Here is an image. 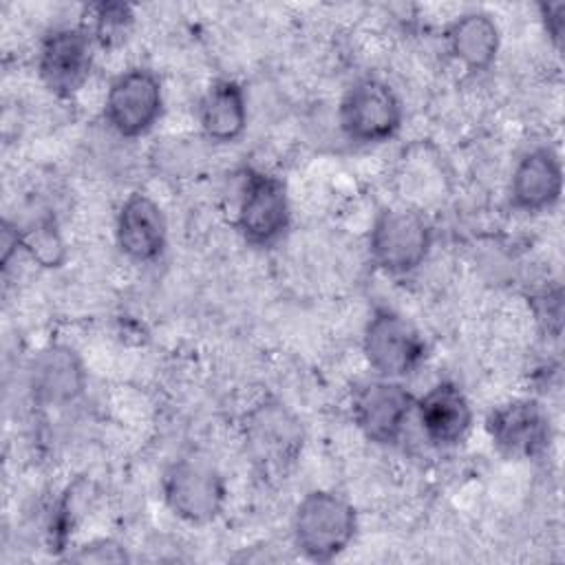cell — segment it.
I'll use <instances>...</instances> for the list:
<instances>
[{"label":"cell","mask_w":565,"mask_h":565,"mask_svg":"<svg viewBox=\"0 0 565 565\" xmlns=\"http://www.w3.org/2000/svg\"><path fill=\"white\" fill-rule=\"evenodd\" d=\"M355 508L331 490L307 492L291 521L296 550L313 563H329L340 556L355 539Z\"/></svg>","instance_id":"6da1fadb"},{"label":"cell","mask_w":565,"mask_h":565,"mask_svg":"<svg viewBox=\"0 0 565 565\" xmlns=\"http://www.w3.org/2000/svg\"><path fill=\"white\" fill-rule=\"evenodd\" d=\"M433 247V225L428 216L413 205L384 207L377 212L371 234V260L391 276L415 271Z\"/></svg>","instance_id":"7a4b0ae2"},{"label":"cell","mask_w":565,"mask_h":565,"mask_svg":"<svg viewBox=\"0 0 565 565\" xmlns=\"http://www.w3.org/2000/svg\"><path fill=\"white\" fill-rule=\"evenodd\" d=\"M245 448L265 477H282L302 452L305 433L300 419L278 399L254 406L243 424Z\"/></svg>","instance_id":"3957f363"},{"label":"cell","mask_w":565,"mask_h":565,"mask_svg":"<svg viewBox=\"0 0 565 565\" xmlns=\"http://www.w3.org/2000/svg\"><path fill=\"white\" fill-rule=\"evenodd\" d=\"M404 121V106L391 84L380 77H360L338 104V124L349 141L382 143L395 137Z\"/></svg>","instance_id":"277c9868"},{"label":"cell","mask_w":565,"mask_h":565,"mask_svg":"<svg viewBox=\"0 0 565 565\" xmlns=\"http://www.w3.org/2000/svg\"><path fill=\"white\" fill-rule=\"evenodd\" d=\"M161 492L170 512L192 525L214 521L227 499L223 475L210 461L194 457L177 459L166 468Z\"/></svg>","instance_id":"5b68a950"},{"label":"cell","mask_w":565,"mask_h":565,"mask_svg":"<svg viewBox=\"0 0 565 565\" xmlns=\"http://www.w3.org/2000/svg\"><path fill=\"white\" fill-rule=\"evenodd\" d=\"M362 351L369 366L388 380L411 375L426 358L422 333L397 311L380 307L364 327Z\"/></svg>","instance_id":"8992f818"},{"label":"cell","mask_w":565,"mask_h":565,"mask_svg":"<svg viewBox=\"0 0 565 565\" xmlns=\"http://www.w3.org/2000/svg\"><path fill=\"white\" fill-rule=\"evenodd\" d=\"M415 397L397 380L373 377L355 384L351 393V415L360 433L380 446L399 441L411 415Z\"/></svg>","instance_id":"52a82bcc"},{"label":"cell","mask_w":565,"mask_h":565,"mask_svg":"<svg viewBox=\"0 0 565 565\" xmlns=\"http://www.w3.org/2000/svg\"><path fill=\"white\" fill-rule=\"evenodd\" d=\"M163 113L161 79L150 68H128L117 75L104 99L106 124L126 139H137L152 130Z\"/></svg>","instance_id":"ba28073f"},{"label":"cell","mask_w":565,"mask_h":565,"mask_svg":"<svg viewBox=\"0 0 565 565\" xmlns=\"http://www.w3.org/2000/svg\"><path fill=\"white\" fill-rule=\"evenodd\" d=\"M289 221L291 207L285 181L263 170H247L236 207L241 236L249 245L269 247L282 238Z\"/></svg>","instance_id":"9c48e42d"},{"label":"cell","mask_w":565,"mask_h":565,"mask_svg":"<svg viewBox=\"0 0 565 565\" xmlns=\"http://www.w3.org/2000/svg\"><path fill=\"white\" fill-rule=\"evenodd\" d=\"M486 433L499 455L508 459H536L550 448L552 422L536 399L516 397L488 413Z\"/></svg>","instance_id":"30bf717a"},{"label":"cell","mask_w":565,"mask_h":565,"mask_svg":"<svg viewBox=\"0 0 565 565\" xmlns=\"http://www.w3.org/2000/svg\"><path fill=\"white\" fill-rule=\"evenodd\" d=\"M95 42L82 26H57L49 31L38 51V75L55 97H73L93 68Z\"/></svg>","instance_id":"8fae6325"},{"label":"cell","mask_w":565,"mask_h":565,"mask_svg":"<svg viewBox=\"0 0 565 565\" xmlns=\"http://www.w3.org/2000/svg\"><path fill=\"white\" fill-rule=\"evenodd\" d=\"M119 252L135 263L157 260L168 243V221L161 205L146 192H132L115 218Z\"/></svg>","instance_id":"7c38bea8"},{"label":"cell","mask_w":565,"mask_h":565,"mask_svg":"<svg viewBox=\"0 0 565 565\" xmlns=\"http://www.w3.org/2000/svg\"><path fill=\"white\" fill-rule=\"evenodd\" d=\"M563 192V163L554 148L539 146L525 152L510 177V205L521 212H545Z\"/></svg>","instance_id":"4fadbf2b"},{"label":"cell","mask_w":565,"mask_h":565,"mask_svg":"<svg viewBox=\"0 0 565 565\" xmlns=\"http://www.w3.org/2000/svg\"><path fill=\"white\" fill-rule=\"evenodd\" d=\"M415 413L422 433L437 448H452L466 439L472 426V406L455 382H437L417 402Z\"/></svg>","instance_id":"5bb4252c"},{"label":"cell","mask_w":565,"mask_h":565,"mask_svg":"<svg viewBox=\"0 0 565 565\" xmlns=\"http://www.w3.org/2000/svg\"><path fill=\"white\" fill-rule=\"evenodd\" d=\"M86 373L79 355L66 344L42 349L29 369V386L38 402L62 406L77 399L84 391Z\"/></svg>","instance_id":"9a60e30c"},{"label":"cell","mask_w":565,"mask_h":565,"mask_svg":"<svg viewBox=\"0 0 565 565\" xmlns=\"http://www.w3.org/2000/svg\"><path fill=\"white\" fill-rule=\"evenodd\" d=\"M203 137L214 143H232L247 128V97L236 79H214L199 102Z\"/></svg>","instance_id":"2e32d148"},{"label":"cell","mask_w":565,"mask_h":565,"mask_svg":"<svg viewBox=\"0 0 565 565\" xmlns=\"http://www.w3.org/2000/svg\"><path fill=\"white\" fill-rule=\"evenodd\" d=\"M446 42L452 57L468 71H488L497 60L501 35L490 13L468 11L448 24Z\"/></svg>","instance_id":"e0dca14e"},{"label":"cell","mask_w":565,"mask_h":565,"mask_svg":"<svg viewBox=\"0 0 565 565\" xmlns=\"http://www.w3.org/2000/svg\"><path fill=\"white\" fill-rule=\"evenodd\" d=\"M135 22V11L126 2H113V0H102V2H90L82 11V29L90 35V40L97 46L110 49L121 44Z\"/></svg>","instance_id":"ac0fdd59"},{"label":"cell","mask_w":565,"mask_h":565,"mask_svg":"<svg viewBox=\"0 0 565 565\" xmlns=\"http://www.w3.org/2000/svg\"><path fill=\"white\" fill-rule=\"evenodd\" d=\"M20 245L42 267H60L66 256V247L53 216H42L29 227H20Z\"/></svg>","instance_id":"d6986e66"},{"label":"cell","mask_w":565,"mask_h":565,"mask_svg":"<svg viewBox=\"0 0 565 565\" xmlns=\"http://www.w3.org/2000/svg\"><path fill=\"white\" fill-rule=\"evenodd\" d=\"M73 563H128L130 556L126 547L113 539H95L82 547H77L75 554L68 556Z\"/></svg>","instance_id":"ffe728a7"},{"label":"cell","mask_w":565,"mask_h":565,"mask_svg":"<svg viewBox=\"0 0 565 565\" xmlns=\"http://www.w3.org/2000/svg\"><path fill=\"white\" fill-rule=\"evenodd\" d=\"M536 316L541 322H545L547 333L558 335L561 333V322H563V294L561 287L545 289L536 298Z\"/></svg>","instance_id":"44dd1931"},{"label":"cell","mask_w":565,"mask_h":565,"mask_svg":"<svg viewBox=\"0 0 565 565\" xmlns=\"http://www.w3.org/2000/svg\"><path fill=\"white\" fill-rule=\"evenodd\" d=\"M539 13H541V22L547 38L558 49L565 31V2H541Z\"/></svg>","instance_id":"7402d4cb"},{"label":"cell","mask_w":565,"mask_h":565,"mask_svg":"<svg viewBox=\"0 0 565 565\" xmlns=\"http://www.w3.org/2000/svg\"><path fill=\"white\" fill-rule=\"evenodd\" d=\"M20 227L11 225L9 221L2 223V265L7 267L11 256L20 249Z\"/></svg>","instance_id":"603a6c76"}]
</instances>
